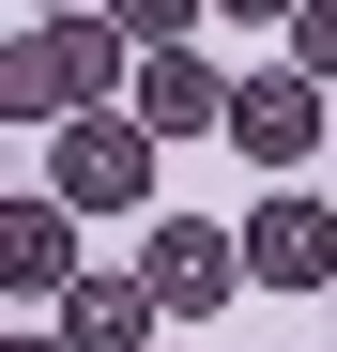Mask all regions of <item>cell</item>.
Instances as JSON below:
<instances>
[{
	"mask_svg": "<svg viewBox=\"0 0 337 352\" xmlns=\"http://www.w3.org/2000/svg\"><path fill=\"white\" fill-rule=\"evenodd\" d=\"M123 92H138V31L107 16V0L92 16H16V46H0V123L62 138V123H92V107H123Z\"/></svg>",
	"mask_w": 337,
	"mask_h": 352,
	"instance_id": "1",
	"label": "cell"
},
{
	"mask_svg": "<svg viewBox=\"0 0 337 352\" xmlns=\"http://www.w3.org/2000/svg\"><path fill=\"white\" fill-rule=\"evenodd\" d=\"M153 123H138V107H92V123H62V138H46V199H62V214H138L153 199Z\"/></svg>",
	"mask_w": 337,
	"mask_h": 352,
	"instance_id": "2",
	"label": "cell"
},
{
	"mask_svg": "<svg viewBox=\"0 0 337 352\" xmlns=\"http://www.w3.org/2000/svg\"><path fill=\"white\" fill-rule=\"evenodd\" d=\"M138 276H153V307L168 322H215L246 291V230H199V214H153V245H138Z\"/></svg>",
	"mask_w": 337,
	"mask_h": 352,
	"instance_id": "3",
	"label": "cell"
},
{
	"mask_svg": "<svg viewBox=\"0 0 337 352\" xmlns=\"http://www.w3.org/2000/svg\"><path fill=\"white\" fill-rule=\"evenodd\" d=\"M246 291H337V199L276 184V199L246 214Z\"/></svg>",
	"mask_w": 337,
	"mask_h": 352,
	"instance_id": "4",
	"label": "cell"
},
{
	"mask_svg": "<svg viewBox=\"0 0 337 352\" xmlns=\"http://www.w3.org/2000/svg\"><path fill=\"white\" fill-rule=\"evenodd\" d=\"M307 138H322V77L276 62V77H246V92H230V153H246V168H276V184H292Z\"/></svg>",
	"mask_w": 337,
	"mask_h": 352,
	"instance_id": "5",
	"label": "cell"
},
{
	"mask_svg": "<svg viewBox=\"0 0 337 352\" xmlns=\"http://www.w3.org/2000/svg\"><path fill=\"white\" fill-rule=\"evenodd\" d=\"M0 291H16V307H62V291H77V214L62 199H0Z\"/></svg>",
	"mask_w": 337,
	"mask_h": 352,
	"instance_id": "6",
	"label": "cell"
},
{
	"mask_svg": "<svg viewBox=\"0 0 337 352\" xmlns=\"http://www.w3.org/2000/svg\"><path fill=\"white\" fill-rule=\"evenodd\" d=\"M230 92H246V77H215L199 46H153V62H138V92H123V107H138L153 138H230Z\"/></svg>",
	"mask_w": 337,
	"mask_h": 352,
	"instance_id": "7",
	"label": "cell"
},
{
	"mask_svg": "<svg viewBox=\"0 0 337 352\" xmlns=\"http://www.w3.org/2000/svg\"><path fill=\"white\" fill-rule=\"evenodd\" d=\"M153 276H77L62 291V352H153Z\"/></svg>",
	"mask_w": 337,
	"mask_h": 352,
	"instance_id": "8",
	"label": "cell"
},
{
	"mask_svg": "<svg viewBox=\"0 0 337 352\" xmlns=\"http://www.w3.org/2000/svg\"><path fill=\"white\" fill-rule=\"evenodd\" d=\"M107 16H123V31H138V62H153V46H184V31L215 16V0H107Z\"/></svg>",
	"mask_w": 337,
	"mask_h": 352,
	"instance_id": "9",
	"label": "cell"
},
{
	"mask_svg": "<svg viewBox=\"0 0 337 352\" xmlns=\"http://www.w3.org/2000/svg\"><path fill=\"white\" fill-rule=\"evenodd\" d=\"M292 77H337V0H307V16H292Z\"/></svg>",
	"mask_w": 337,
	"mask_h": 352,
	"instance_id": "10",
	"label": "cell"
},
{
	"mask_svg": "<svg viewBox=\"0 0 337 352\" xmlns=\"http://www.w3.org/2000/svg\"><path fill=\"white\" fill-rule=\"evenodd\" d=\"M215 16H246V31H292V16H307V0H215Z\"/></svg>",
	"mask_w": 337,
	"mask_h": 352,
	"instance_id": "11",
	"label": "cell"
},
{
	"mask_svg": "<svg viewBox=\"0 0 337 352\" xmlns=\"http://www.w3.org/2000/svg\"><path fill=\"white\" fill-rule=\"evenodd\" d=\"M31 16H92V0H31Z\"/></svg>",
	"mask_w": 337,
	"mask_h": 352,
	"instance_id": "12",
	"label": "cell"
},
{
	"mask_svg": "<svg viewBox=\"0 0 337 352\" xmlns=\"http://www.w3.org/2000/svg\"><path fill=\"white\" fill-rule=\"evenodd\" d=\"M16 352H62V337H16Z\"/></svg>",
	"mask_w": 337,
	"mask_h": 352,
	"instance_id": "13",
	"label": "cell"
}]
</instances>
